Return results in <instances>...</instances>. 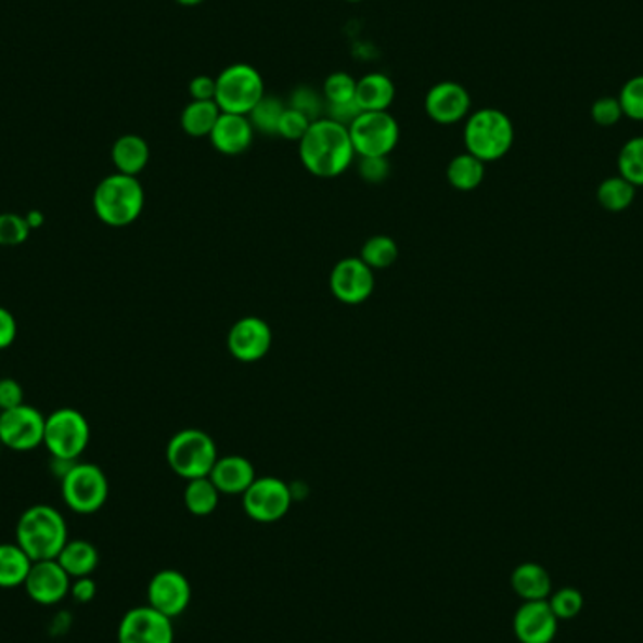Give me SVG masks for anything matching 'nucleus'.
I'll return each mask as SVG.
<instances>
[{
  "label": "nucleus",
  "mask_w": 643,
  "mask_h": 643,
  "mask_svg": "<svg viewBox=\"0 0 643 643\" xmlns=\"http://www.w3.org/2000/svg\"><path fill=\"white\" fill-rule=\"evenodd\" d=\"M353 158L356 151L348 128L327 117L311 123L299 142V160L305 170L320 179L343 176Z\"/></svg>",
  "instance_id": "nucleus-1"
},
{
  "label": "nucleus",
  "mask_w": 643,
  "mask_h": 643,
  "mask_svg": "<svg viewBox=\"0 0 643 643\" xmlns=\"http://www.w3.org/2000/svg\"><path fill=\"white\" fill-rule=\"evenodd\" d=\"M15 540L30 561H50L57 558L68 538V527L63 514L50 504H35L23 512L17 527Z\"/></svg>",
  "instance_id": "nucleus-2"
},
{
  "label": "nucleus",
  "mask_w": 643,
  "mask_h": 643,
  "mask_svg": "<svg viewBox=\"0 0 643 643\" xmlns=\"http://www.w3.org/2000/svg\"><path fill=\"white\" fill-rule=\"evenodd\" d=\"M145 205V191L138 177L115 171L104 177L92 194V207L107 227L123 228L140 219Z\"/></svg>",
  "instance_id": "nucleus-3"
},
{
  "label": "nucleus",
  "mask_w": 643,
  "mask_h": 643,
  "mask_svg": "<svg viewBox=\"0 0 643 643\" xmlns=\"http://www.w3.org/2000/svg\"><path fill=\"white\" fill-rule=\"evenodd\" d=\"M516 130L509 115L496 107H481L468 115L463 130V142L467 153L480 158L481 163H496L510 153L514 145Z\"/></svg>",
  "instance_id": "nucleus-4"
},
{
  "label": "nucleus",
  "mask_w": 643,
  "mask_h": 643,
  "mask_svg": "<svg viewBox=\"0 0 643 643\" xmlns=\"http://www.w3.org/2000/svg\"><path fill=\"white\" fill-rule=\"evenodd\" d=\"M166 461L184 480L207 478L219 461V450L207 433L189 427L171 437L166 446Z\"/></svg>",
  "instance_id": "nucleus-5"
},
{
  "label": "nucleus",
  "mask_w": 643,
  "mask_h": 643,
  "mask_svg": "<svg viewBox=\"0 0 643 643\" xmlns=\"http://www.w3.org/2000/svg\"><path fill=\"white\" fill-rule=\"evenodd\" d=\"M266 97V81L255 66L235 63L217 76L215 102L222 114L247 115Z\"/></svg>",
  "instance_id": "nucleus-6"
},
{
  "label": "nucleus",
  "mask_w": 643,
  "mask_h": 643,
  "mask_svg": "<svg viewBox=\"0 0 643 643\" xmlns=\"http://www.w3.org/2000/svg\"><path fill=\"white\" fill-rule=\"evenodd\" d=\"M91 442V425L83 412L63 407L46 416L43 446L53 460L74 463Z\"/></svg>",
  "instance_id": "nucleus-7"
},
{
  "label": "nucleus",
  "mask_w": 643,
  "mask_h": 643,
  "mask_svg": "<svg viewBox=\"0 0 643 643\" xmlns=\"http://www.w3.org/2000/svg\"><path fill=\"white\" fill-rule=\"evenodd\" d=\"M61 491L68 509L76 514H94L106 504L110 496L107 476L94 463H70L61 480Z\"/></svg>",
  "instance_id": "nucleus-8"
},
{
  "label": "nucleus",
  "mask_w": 643,
  "mask_h": 643,
  "mask_svg": "<svg viewBox=\"0 0 643 643\" xmlns=\"http://www.w3.org/2000/svg\"><path fill=\"white\" fill-rule=\"evenodd\" d=\"M356 156H389L401 138V128L389 112H361L348 127Z\"/></svg>",
  "instance_id": "nucleus-9"
},
{
  "label": "nucleus",
  "mask_w": 643,
  "mask_h": 643,
  "mask_svg": "<svg viewBox=\"0 0 643 643\" xmlns=\"http://www.w3.org/2000/svg\"><path fill=\"white\" fill-rule=\"evenodd\" d=\"M294 496L286 481L275 476L256 478L253 486L243 493V510L258 524H275L292 509Z\"/></svg>",
  "instance_id": "nucleus-10"
},
{
  "label": "nucleus",
  "mask_w": 643,
  "mask_h": 643,
  "mask_svg": "<svg viewBox=\"0 0 643 643\" xmlns=\"http://www.w3.org/2000/svg\"><path fill=\"white\" fill-rule=\"evenodd\" d=\"M46 416L30 404L0 412V442L14 452H30L43 445Z\"/></svg>",
  "instance_id": "nucleus-11"
},
{
  "label": "nucleus",
  "mask_w": 643,
  "mask_h": 643,
  "mask_svg": "<svg viewBox=\"0 0 643 643\" xmlns=\"http://www.w3.org/2000/svg\"><path fill=\"white\" fill-rule=\"evenodd\" d=\"M173 619L151 606H138L123 615L117 629L119 643H173Z\"/></svg>",
  "instance_id": "nucleus-12"
},
{
  "label": "nucleus",
  "mask_w": 643,
  "mask_h": 643,
  "mask_svg": "<svg viewBox=\"0 0 643 643\" xmlns=\"http://www.w3.org/2000/svg\"><path fill=\"white\" fill-rule=\"evenodd\" d=\"M192 599V587L189 578L179 570L166 568L156 573L147 586V604L156 612L176 619L189 608Z\"/></svg>",
  "instance_id": "nucleus-13"
},
{
  "label": "nucleus",
  "mask_w": 643,
  "mask_h": 643,
  "mask_svg": "<svg viewBox=\"0 0 643 643\" xmlns=\"http://www.w3.org/2000/svg\"><path fill=\"white\" fill-rule=\"evenodd\" d=\"M330 291L340 304L360 305L375 291V275L368 263L358 258H345L335 263L330 275Z\"/></svg>",
  "instance_id": "nucleus-14"
},
{
  "label": "nucleus",
  "mask_w": 643,
  "mask_h": 643,
  "mask_svg": "<svg viewBox=\"0 0 643 643\" xmlns=\"http://www.w3.org/2000/svg\"><path fill=\"white\" fill-rule=\"evenodd\" d=\"M424 106L425 114L433 123L450 127L467 119L473 99L458 81H439L425 94Z\"/></svg>",
  "instance_id": "nucleus-15"
},
{
  "label": "nucleus",
  "mask_w": 643,
  "mask_h": 643,
  "mask_svg": "<svg viewBox=\"0 0 643 643\" xmlns=\"http://www.w3.org/2000/svg\"><path fill=\"white\" fill-rule=\"evenodd\" d=\"M30 599L40 606H55L70 594L72 578L57 558L36 561L23 583Z\"/></svg>",
  "instance_id": "nucleus-16"
},
{
  "label": "nucleus",
  "mask_w": 643,
  "mask_h": 643,
  "mask_svg": "<svg viewBox=\"0 0 643 643\" xmlns=\"http://www.w3.org/2000/svg\"><path fill=\"white\" fill-rule=\"evenodd\" d=\"M273 343V333L268 322L258 317H245L237 320L232 330L228 333V350L234 356L235 360L243 363H253V361L266 358Z\"/></svg>",
  "instance_id": "nucleus-17"
},
{
  "label": "nucleus",
  "mask_w": 643,
  "mask_h": 643,
  "mask_svg": "<svg viewBox=\"0 0 643 643\" xmlns=\"http://www.w3.org/2000/svg\"><path fill=\"white\" fill-rule=\"evenodd\" d=\"M558 619L548 601L524 602L514 615V634L519 643H552Z\"/></svg>",
  "instance_id": "nucleus-18"
},
{
  "label": "nucleus",
  "mask_w": 643,
  "mask_h": 643,
  "mask_svg": "<svg viewBox=\"0 0 643 643\" xmlns=\"http://www.w3.org/2000/svg\"><path fill=\"white\" fill-rule=\"evenodd\" d=\"M255 132L247 115L220 114L209 134V142L222 155H243L255 142Z\"/></svg>",
  "instance_id": "nucleus-19"
},
{
  "label": "nucleus",
  "mask_w": 643,
  "mask_h": 643,
  "mask_svg": "<svg viewBox=\"0 0 643 643\" xmlns=\"http://www.w3.org/2000/svg\"><path fill=\"white\" fill-rule=\"evenodd\" d=\"M209 478L219 489L220 496H243L256 480V473L247 458L227 455L215 463Z\"/></svg>",
  "instance_id": "nucleus-20"
},
{
  "label": "nucleus",
  "mask_w": 643,
  "mask_h": 643,
  "mask_svg": "<svg viewBox=\"0 0 643 643\" xmlns=\"http://www.w3.org/2000/svg\"><path fill=\"white\" fill-rule=\"evenodd\" d=\"M396 94V83L388 74L371 72L358 79L356 104L360 106L361 112H389Z\"/></svg>",
  "instance_id": "nucleus-21"
},
{
  "label": "nucleus",
  "mask_w": 643,
  "mask_h": 643,
  "mask_svg": "<svg viewBox=\"0 0 643 643\" xmlns=\"http://www.w3.org/2000/svg\"><path fill=\"white\" fill-rule=\"evenodd\" d=\"M510 586L524 602L548 601L552 591V576L538 563H522L510 576Z\"/></svg>",
  "instance_id": "nucleus-22"
},
{
  "label": "nucleus",
  "mask_w": 643,
  "mask_h": 643,
  "mask_svg": "<svg viewBox=\"0 0 643 643\" xmlns=\"http://www.w3.org/2000/svg\"><path fill=\"white\" fill-rule=\"evenodd\" d=\"M149 158H151V149L142 136H120L112 147V163L115 170L125 176H140L147 168Z\"/></svg>",
  "instance_id": "nucleus-23"
},
{
  "label": "nucleus",
  "mask_w": 643,
  "mask_h": 643,
  "mask_svg": "<svg viewBox=\"0 0 643 643\" xmlns=\"http://www.w3.org/2000/svg\"><path fill=\"white\" fill-rule=\"evenodd\" d=\"M59 565L63 566L72 580L91 576L99 566V550L89 540H68L59 553Z\"/></svg>",
  "instance_id": "nucleus-24"
},
{
  "label": "nucleus",
  "mask_w": 643,
  "mask_h": 643,
  "mask_svg": "<svg viewBox=\"0 0 643 643\" xmlns=\"http://www.w3.org/2000/svg\"><path fill=\"white\" fill-rule=\"evenodd\" d=\"M220 114L215 100H191L181 114V128L191 138H209Z\"/></svg>",
  "instance_id": "nucleus-25"
},
{
  "label": "nucleus",
  "mask_w": 643,
  "mask_h": 643,
  "mask_svg": "<svg viewBox=\"0 0 643 643\" xmlns=\"http://www.w3.org/2000/svg\"><path fill=\"white\" fill-rule=\"evenodd\" d=\"M446 177H448V183L452 184L455 191H476L484 183L486 163H481L480 158H476L465 151L461 155L453 156L448 164Z\"/></svg>",
  "instance_id": "nucleus-26"
},
{
  "label": "nucleus",
  "mask_w": 643,
  "mask_h": 643,
  "mask_svg": "<svg viewBox=\"0 0 643 643\" xmlns=\"http://www.w3.org/2000/svg\"><path fill=\"white\" fill-rule=\"evenodd\" d=\"M29 555L15 544H0V589H14L25 583L30 573Z\"/></svg>",
  "instance_id": "nucleus-27"
},
{
  "label": "nucleus",
  "mask_w": 643,
  "mask_h": 643,
  "mask_svg": "<svg viewBox=\"0 0 643 643\" xmlns=\"http://www.w3.org/2000/svg\"><path fill=\"white\" fill-rule=\"evenodd\" d=\"M220 501V491L213 484L211 478H196L189 480L184 489V506L192 516H211Z\"/></svg>",
  "instance_id": "nucleus-28"
},
{
  "label": "nucleus",
  "mask_w": 643,
  "mask_h": 643,
  "mask_svg": "<svg viewBox=\"0 0 643 643\" xmlns=\"http://www.w3.org/2000/svg\"><path fill=\"white\" fill-rule=\"evenodd\" d=\"M634 198H636V187L621 176L604 179L596 189L599 204L609 213H621L629 209Z\"/></svg>",
  "instance_id": "nucleus-29"
},
{
  "label": "nucleus",
  "mask_w": 643,
  "mask_h": 643,
  "mask_svg": "<svg viewBox=\"0 0 643 643\" xmlns=\"http://www.w3.org/2000/svg\"><path fill=\"white\" fill-rule=\"evenodd\" d=\"M360 258L371 269L391 268L399 258V247L389 235H373L371 240L363 243Z\"/></svg>",
  "instance_id": "nucleus-30"
},
{
  "label": "nucleus",
  "mask_w": 643,
  "mask_h": 643,
  "mask_svg": "<svg viewBox=\"0 0 643 643\" xmlns=\"http://www.w3.org/2000/svg\"><path fill=\"white\" fill-rule=\"evenodd\" d=\"M619 176L634 187H643V136L630 138L617 156Z\"/></svg>",
  "instance_id": "nucleus-31"
},
{
  "label": "nucleus",
  "mask_w": 643,
  "mask_h": 643,
  "mask_svg": "<svg viewBox=\"0 0 643 643\" xmlns=\"http://www.w3.org/2000/svg\"><path fill=\"white\" fill-rule=\"evenodd\" d=\"M286 104L283 100L275 97H263L258 106L248 114V120L253 123L256 132H262L266 136H277L279 130V120L283 117Z\"/></svg>",
  "instance_id": "nucleus-32"
},
{
  "label": "nucleus",
  "mask_w": 643,
  "mask_h": 643,
  "mask_svg": "<svg viewBox=\"0 0 643 643\" xmlns=\"http://www.w3.org/2000/svg\"><path fill=\"white\" fill-rule=\"evenodd\" d=\"M356 86H358V79L352 78L348 72H332L324 79V87H322L325 104L352 102L356 100Z\"/></svg>",
  "instance_id": "nucleus-33"
},
{
  "label": "nucleus",
  "mask_w": 643,
  "mask_h": 643,
  "mask_svg": "<svg viewBox=\"0 0 643 643\" xmlns=\"http://www.w3.org/2000/svg\"><path fill=\"white\" fill-rule=\"evenodd\" d=\"M550 606L553 614L557 615L558 621H568L581 614L586 606V599L576 587H561L555 593L550 594Z\"/></svg>",
  "instance_id": "nucleus-34"
},
{
  "label": "nucleus",
  "mask_w": 643,
  "mask_h": 643,
  "mask_svg": "<svg viewBox=\"0 0 643 643\" xmlns=\"http://www.w3.org/2000/svg\"><path fill=\"white\" fill-rule=\"evenodd\" d=\"M288 107L304 114L305 117H309L314 123V120L322 119L325 115L324 94L314 91L312 87H296L292 91L291 99H288Z\"/></svg>",
  "instance_id": "nucleus-35"
},
{
  "label": "nucleus",
  "mask_w": 643,
  "mask_h": 643,
  "mask_svg": "<svg viewBox=\"0 0 643 643\" xmlns=\"http://www.w3.org/2000/svg\"><path fill=\"white\" fill-rule=\"evenodd\" d=\"M29 235V222L23 215L0 213V247H20Z\"/></svg>",
  "instance_id": "nucleus-36"
},
{
  "label": "nucleus",
  "mask_w": 643,
  "mask_h": 643,
  "mask_svg": "<svg viewBox=\"0 0 643 643\" xmlns=\"http://www.w3.org/2000/svg\"><path fill=\"white\" fill-rule=\"evenodd\" d=\"M617 99H619L625 117L632 120H643V74L630 78L622 86Z\"/></svg>",
  "instance_id": "nucleus-37"
},
{
  "label": "nucleus",
  "mask_w": 643,
  "mask_h": 643,
  "mask_svg": "<svg viewBox=\"0 0 643 643\" xmlns=\"http://www.w3.org/2000/svg\"><path fill=\"white\" fill-rule=\"evenodd\" d=\"M312 120L309 117H305L304 114H299L296 110H292L286 104L283 117L279 120V130L277 136H281L283 140L288 142H301V138L307 134V130L311 127Z\"/></svg>",
  "instance_id": "nucleus-38"
},
{
  "label": "nucleus",
  "mask_w": 643,
  "mask_h": 643,
  "mask_svg": "<svg viewBox=\"0 0 643 643\" xmlns=\"http://www.w3.org/2000/svg\"><path fill=\"white\" fill-rule=\"evenodd\" d=\"M591 117L599 127H614L625 115H622L619 99L602 97V99L594 100L593 107H591Z\"/></svg>",
  "instance_id": "nucleus-39"
},
{
  "label": "nucleus",
  "mask_w": 643,
  "mask_h": 643,
  "mask_svg": "<svg viewBox=\"0 0 643 643\" xmlns=\"http://www.w3.org/2000/svg\"><path fill=\"white\" fill-rule=\"evenodd\" d=\"M358 171L363 181L378 184L388 179L391 166H389L388 156H360Z\"/></svg>",
  "instance_id": "nucleus-40"
},
{
  "label": "nucleus",
  "mask_w": 643,
  "mask_h": 643,
  "mask_svg": "<svg viewBox=\"0 0 643 643\" xmlns=\"http://www.w3.org/2000/svg\"><path fill=\"white\" fill-rule=\"evenodd\" d=\"M361 114L360 106L356 104V100L352 102H345V104H325V115L327 119L339 123L343 127H350L353 120L358 119V115Z\"/></svg>",
  "instance_id": "nucleus-41"
},
{
  "label": "nucleus",
  "mask_w": 643,
  "mask_h": 643,
  "mask_svg": "<svg viewBox=\"0 0 643 643\" xmlns=\"http://www.w3.org/2000/svg\"><path fill=\"white\" fill-rule=\"evenodd\" d=\"M22 384L15 378H0V410H10L25 403Z\"/></svg>",
  "instance_id": "nucleus-42"
},
{
  "label": "nucleus",
  "mask_w": 643,
  "mask_h": 643,
  "mask_svg": "<svg viewBox=\"0 0 643 643\" xmlns=\"http://www.w3.org/2000/svg\"><path fill=\"white\" fill-rule=\"evenodd\" d=\"M189 94L192 100H215L217 78L207 76V74H200L196 78H192L189 83Z\"/></svg>",
  "instance_id": "nucleus-43"
},
{
  "label": "nucleus",
  "mask_w": 643,
  "mask_h": 643,
  "mask_svg": "<svg viewBox=\"0 0 643 643\" xmlns=\"http://www.w3.org/2000/svg\"><path fill=\"white\" fill-rule=\"evenodd\" d=\"M17 337V322L7 307H0V350L12 347Z\"/></svg>",
  "instance_id": "nucleus-44"
},
{
  "label": "nucleus",
  "mask_w": 643,
  "mask_h": 643,
  "mask_svg": "<svg viewBox=\"0 0 643 643\" xmlns=\"http://www.w3.org/2000/svg\"><path fill=\"white\" fill-rule=\"evenodd\" d=\"M70 594L72 599L79 602V604H89L97 596V583H94L91 576L78 578V580H74V583H72Z\"/></svg>",
  "instance_id": "nucleus-45"
},
{
  "label": "nucleus",
  "mask_w": 643,
  "mask_h": 643,
  "mask_svg": "<svg viewBox=\"0 0 643 643\" xmlns=\"http://www.w3.org/2000/svg\"><path fill=\"white\" fill-rule=\"evenodd\" d=\"M25 219H27V222H29L30 230H35V228L42 227V213L30 211L29 215L25 217Z\"/></svg>",
  "instance_id": "nucleus-46"
},
{
  "label": "nucleus",
  "mask_w": 643,
  "mask_h": 643,
  "mask_svg": "<svg viewBox=\"0 0 643 643\" xmlns=\"http://www.w3.org/2000/svg\"><path fill=\"white\" fill-rule=\"evenodd\" d=\"M177 4H181L184 8H194L204 4L205 0H176Z\"/></svg>",
  "instance_id": "nucleus-47"
},
{
  "label": "nucleus",
  "mask_w": 643,
  "mask_h": 643,
  "mask_svg": "<svg viewBox=\"0 0 643 643\" xmlns=\"http://www.w3.org/2000/svg\"><path fill=\"white\" fill-rule=\"evenodd\" d=\"M345 2H352V4H358V2H363V0H345Z\"/></svg>",
  "instance_id": "nucleus-48"
},
{
  "label": "nucleus",
  "mask_w": 643,
  "mask_h": 643,
  "mask_svg": "<svg viewBox=\"0 0 643 643\" xmlns=\"http://www.w3.org/2000/svg\"><path fill=\"white\" fill-rule=\"evenodd\" d=\"M2 448H4V446H2V442H0V452H2Z\"/></svg>",
  "instance_id": "nucleus-49"
}]
</instances>
